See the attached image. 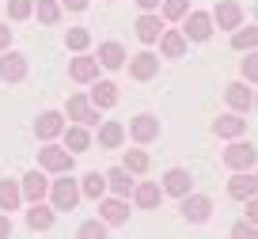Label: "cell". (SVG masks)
I'll list each match as a JSON object with an SVG mask.
<instances>
[{
    "label": "cell",
    "mask_w": 258,
    "mask_h": 239,
    "mask_svg": "<svg viewBox=\"0 0 258 239\" xmlns=\"http://www.w3.org/2000/svg\"><path fill=\"white\" fill-rule=\"evenodd\" d=\"M137 4H141L145 12H156V8H160V0H137Z\"/></svg>",
    "instance_id": "obj_43"
},
{
    "label": "cell",
    "mask_w": 258,
    "mask_h": 239,
    "mask_svg": "<svg viewBox=\"0 0 258 239\" xmlns=\"http://www.w3.org/2000/svg\"><path fill=\"white\" fill-rule=\"evenodd\" d=\"M190 12V0H163V16L167 19H186Z\"/></svg>",
    "instance_id": "obj_35"
},
{
    "label": "cell",
    "mask_w": 258,
    "mask_h": 239,
    "mask_svg": "<svg viewBox=\"0 0 258 239\" xmlns=\"http://www.w3.org/2000/svg\"><path fill=\"white\" fill-rule=\"evenodd\" d=\"M8 235H12V216L0 213V239H8Z\"/></svg>",
    "instance_id": "obj_42"
},
{
    "label": "cell",
    "mask_w": 258,
    "mask_h": 239,
    "mask_svg": "<svg viewBox=\"0 0 258 239\" xmlns=\"http://www.w3.org/2000/svg\"><path fill=\"white\" fill-rule=\"evenodd\" d=\"M106 186L114 190V198H129V190H133V178H129L125 167H114V171H106Z\"/></svg>",
    "instance_id": "obj_25"
},
{
    "label": "cell",
    "mask_w": 258,
    "mask_h": 239,
    "mask_svg": "<svg viewBox=\"0 0 258 239\" xmlns=\"http://www.w3.org/2000/svg\"><path fill=\"white\" fill-rule=\"evenodd\" d=\"M57 4L69 8V12H84V8H88V0H57Z\"/></svg>",
    "instance_id": "obj_41"
},
{
    "label": "cell",
    "mask_w": 258,
    "mask_h": 239,
    "mask_svg": "<svg viewBox=\"0 0 258 239\" xmlns=\"http://www.w3.org/2000/svg\"><path fill=\"white\" fill-rule=\"evenodd\" d=\"M224 163L232 171H250L258 163V148H250L247 141H235L232 148H224Z\"/></svg>",
    "instance_id": "obj_4"
},
{
    "label": "cell",
    "mask_w": 258,
    "mask_h": 239,
    "mask_svg": "<svg viewBox=\"0 0 258 239\" xmlns=\"http://www.w3.org/2000/svg\"><path fill=\"white\" fill-rule=\"evenodd\" d=\"M69 76H73L76 84H95V80H99V61H95V57H73Z\"/></svg>",
    "instance_id": "obj_15"
},
{
    "label": "cell",
    "mask_w": 258,
    "mask_h": 239,
    "mask_svg": "<svg viewBox=\"0 0 258 239\" xmlns=\"http://www.w3.org/2000/svg\"><path fill=\"white\" fill-rule=\"evenodd\" d=\"M121 167H125L129 175H145V171H148V156H145L141 148H129L125 159H121Z\"/></svg>",
    "instance_id": "obj_30"
},
{
    "label": "cell",
    "mask_w": 258,
    "mask_h": 239,
    "mask_svg": "<svg viewBox=\"0 0 258 239\" xmlns=\"http://www.w3.org/2000/svg\"><path fill=\"white\" fill-rule=\"evenodd\" d=\"M247 224H254V228H258V194L247 201Z\"/></svg>",
    "instance_id": "obj_39"
},
{
    "label": "cell",
    "mask_w": 258,
    "mask_h": 239,
    "mask_svg": "<svg viewBox=\"0 0 258 239\" xmlns=\"http://www.w3.org/2000/svg\"><path fill=\"white\" fill-rule=\"evenodd\" d=\"M38 19L46 27H53L57 19H61V4H57V0H38Z\"/></svg>",
    "instance_id": "obj_33"
},
{
    "label": "cell",
    "mask_w": 258,
    "mask_h": 239,
    "mask_svg": "<svg viewBox=\"0 0 258 239\" xmlns=\"http://www.w3.org/2000/svg\"><path fill=\"white\" fill-rule=\"evenodd\" d=\"M254 186H258V171H254Z\"/></svg>",
    "instance_id": "obj_44"
},
{
    "label": "cell",
    "mask_w": 258,
    "mask_h": 239,
    "mask_svg": "<svg viewBox=\"0 0 258 239\" xmlns=\"http://www.w3.org/2000/svg\"><path fill=\"white\" fill-rule=\"evenodd\" d=\"M213 23L220 27V31H239V23H243V8L235 4V0H224V4H217L213 8Z\"/></svg>",
    "instance_id": "obj_6"
},
{
    "label": "cell",
    "mask_w": 258,
    "mask_h": 239,
    "mask_svg": "<svg viewBox=\"0 0 258 239\" xmlns=\"http://www.w3.org/2000/svg\"><path fill=\"white\" fill-rule=\"evenodd\" d=\"M232 239H258V228H254V224H247V220H239L232 228Z\"/></svg>",
    "instance_id": "obj_38"
},
{
    "label": "cell",
    "mask_w": 258,
    "mask_h": 239,
    "mask_svg": "<svg viewBox=\"0 0 258 239\" xmlns=\"http://www.w3.org/2000/svg\"><path fill=\"white\" fill-rule=\"evenodd\" d=\"M27 224H31V228L34 231H46L49 228V224H53V205H31V209H27Z\"/></svg>",
    "instance_id": "obj_29"
},
{
    "label": "cell",
    "mask_w": 258,
    "mask_h": 239,
    "mask_svg": "<svg viewBox=\"0 0 258 239\" xmlns=\"http://www.w3.org/2000/svg\"><path fill=\"white\" fill-rule=\"evenodd\" d=\"M133 201H137V209H156L163 201V186L160 183H141L133 186Z\"/></svg>",
    "instance_id": "obj_16"
},
{
    "label": "cell",
    "mask_w": 258,
    "mask_h": 239,
    "mask_svg": "<svg viewBox=\"0 0 258 239\" xmlns=\"http://www.w3.org/2000/svg\"><path fill=\"white\" fill-rule=\"evenodd\" d=\"M224 99H228V106H232L235 114H239V110H250V103H254V95H250L247 84H228Z\"/></svg>",
    "instance_id": "obj_21"
},
{
    "label": "cell",
    "mask_w": 258,
    "mask_h": 239,
    "mask_svg": "<svg viewBox=\"0 0 258 239\" xmlns=\"http://www.w3.org/2000/svg\"><path fill=\"white\" fill-rule=\"evenodd\" d=\"M31 12H34L31 0H8V19H16V23H19V19H27Z\"/></svg>",
    "instance_id": "obj_36"
},
{
    "label": "cell",
    "mask_w": 258,
    "mask_h": 239,
    "mask_svg": "<svg viewBox=\"0 0 258 239\" xmlns=\"http://www.w3.org/2000/svg\"><path fill=\"white\" fill-rule=\"evenodd\" d=\"M91 106H95V110H110L114 103H118V88H114L110 80H99L95 88H91Z\"/></svg>",
    "instance_id": "obj_17"
},
{
    "label": "cell",
    "mask_w": 258,
    "mask_h": 239,
    "mask_svg": "<svg viewBox=\"0 0 258 239\" xmlns=\"http://www.w3.org/2000/svg\"><path fill=\"white\" fill-rule=\"evenodd\" d=\"M232 46L235 49H250V53H254V49H258V27H239V31L232 34Z\"/></svg>",
    "instance_id": "obj_31"
},
{
    "label": "cell",
    "mask_w": 258,
    "mask_h": 239,
    "mask_svg": "<svg viewBox=\"0 0 258 239\" xmlns=\"http://www.w3.org/2000/svg\"><path fill=\"white\" fill-rule=\"evenodd\" d=\"M95 61L106 65V69H121V65H125V46H121V42H103Z\"/></svg>",
    "instance_id": "obj_20"
},
{
    "label": "cell",
    "mask_w": 258,
    "mask_h": 239,
    "mask_svg": "<svg viewBox=\"0 0 258 239\" xmlns=\"http://www.w3.org/2000/svg\"><path fill=\"white\" fill-rule=\"evenodd\" d=\"M34 133H38V141H53V137H61L64 133V118L57 110H42L38 114V122H34Z\"/></svg>",
    "instance_id": "obj_10"
},
{
    "label": "cell",
    "mask_w": 258,
    "mask_h": 239,
    "mask_svg": "<svg viewBox=\"0 0 258 239\" xmlns=\"http://www.w3.org/2000/svg\"><path fill=\"white\" fill-rule=\"evenodd\" d=\"M137 38H141V42H160V38H163L160 16H152V12H145V16L137 19Z\"/></svg>",
    "instance_id": "obj_22"
},
{
    "label": "cell",
    "mask_w": 258,
    "mask_h": 239,
    "mask_svg": "<svg viewBox=\"0 0 258 239\" xmlns=\"http://www.w3.org/2000/svg\"><path fill=\"white\" fill-rule=\"evenodd\" d=\"M80 194H84V198H91V201H103V194H106V175H99V171L84 175V183H80Z\"/></svg>",
    "instance_id": "obj_26"
},
{
    "label": "cell",
    "mask_w": 258,
    "mask_h": 239,
    "mask_svg": "<svg viewBox=\"0 0 258 239\" xmlns=\"http://www.w3.org/2000/svg\"><path fill=\"white\" fill-rule=\"evenodd\" d=\"M64 148L73 152V156H76V152H88L91 148V133L84 126H69V129H64Z\"/></svg>",
    "instance_id": "obj_23"
},
{
    "label": "cell",
    "mask_w": 258,
    "mask_h": 239,
    "mask_svg": "<svg viewBox=\"0 0 258 239\" xmlns=\"http://www.w3.org/2000/svg\"><path fill=\"white\" fill-rule=\"evenodd\" d=\"M243 76H247L250 84H258V49L250 57H243Z\"/></svg>",
    "instance_id": "obj_37"
},
{
    "label": "cell",
    "mask_w": 258,
    "mask_h": 239,
    "mask_svg": "<svg viewBox=\"0 0 258 239\" xmlns=\"http://www.w3.org/2000/svg\"><path fill=\"white\" fill-rule=\"evenodd\" d=\"M64 114L76 122V126H99V110L91 106V99L88 95H69V103H64Z\"/></svg>",
    "instance_id": "obj_3"
},
{
    "label": "cell",
    "mask_w": 258,
    "mask_h": 239,
    "mask_svg": "<svg viewBox=\"0 0 258 239\" xmlns=\"http://www.w3.org/2000/svg\"><path fill=\"white\" fill-rule=\"evenodd\" d=\"M243 129H247V118H239V114H224V118L213 122V133H217V137H228V141L243 137Z\"/></svg>",
    "instance_id": "obj_19"
},
{
    "label": "cell",
    "mask_w": 258,
    "mask_h": 239,
    "mask_svg": "<svg viewBox=\"0 0 258 239\" xmlns=\"http://www.w3.org/2000/svg\"><path fill=\"white\" fill-rule=\"evenodd\" d=\"M182 216L190 224H205L213 216V201L202 198V194H190V198H182Z\"/></svg>",
    "instance_id": "obj_9"
},
{
    "label": "cell",
    "mask_w": 258,
    "mask_h": 239,
    "mask_svg": "<svg viewBox=\"0 0 258 239\" xmlns=\"http://www.w3.org/2000/svg\"><path fill=\"white\" fill-rule=\"evenodd\" d=\"M23 76H27V57L23 53H4V57H0V80L19 84Z\"/></svg>",
    "instance_id": "obj_14"
},
{
    "label": "cell",
    "mask_w": 258,
    "mask_h": 239,
    "mask_svg": "<svg viewBox=\"0 0 258 239\" xmlns=\"http://www.w3.org/2000/svg\"><path fill=\"white\" fill-rule=\"evenodd\" d=\"M64 46H69V49H76V53H84V49L91 46V34L84 31V27H73V31L64 34Z\"/></svg>",
    "instance_id": "obj_32"
},
{
    "label": "cell",
    "mask_w": 258,
    "mask_h": 239,
    "mask_svg": "<svg viewBox=\"0 0 258 239\" xmlns=\"http://www.w3.org/2000/svg\"><path fill=\"white\" fill-rule=\"evenodd\" d=\"M8 46H12V27H8V23H0V49L8 53Z\"/></svg>",
    "instance_id": "obj_40"
},
{
    "label": "cell",
    "mask_w": 258,
    "mask_h": 239,
    "mask_svg": "<svg viewBox=\"0 0 258 239\" xmlns=\"http://www.w3.org/2000/svg\"><path fill=\"white\" fill-rule=\"evenodd\" d=\"M84 194H80V186H76V178H57L53 186H49V201H53V209H64V213H69V209H76V201H80Z\"/></svg>",
    "instance_id": "obj_2"
},
{
    "label": "cell",
    "mask_w": 258,
    "mask_h": 239,
    "mask_svg": "<svg viewBox=\"0 0 258 239\" xmlns=\"http://www.w3.org/2000/svg\"><path fill=\"white\" fill-rule=\"evenodd\" d=\"M156 72H160V57L156 53H137V57H129V76L133 80H152Z\"/></svg>",
    "instance_id": "obj_13"
},
{
    "label": "cell",
    "mask_w": 258,
    "mask_h": 239,
    "mask_svg": "<svg viewBox=\"0 0 258 239\" xmlns=\"http://www.w3.org/2000/svg\"><path fill=\"white\" fill-rule=\"evenodd\" d=\"M258 194V186H254V175H247V171H239V175L228 183V198H235V201H250Z\"/></svg>",
    "instance_id": "obj_18"
},
{
    "label": "cell",
    "mask_w": 258,
    "mask_h": 239,
    "mask_svg": "<svg viewBox=\"0 0 258 239\" xmlns=\"http://www.w3.org/2000/svg\"><path fill=\"white\" fill-rule=\"evenodd\" d=\"M209 34H213V16H205V12H190L186 16V27H182L186 42H205Z\"/></svg>",
    "instance_id": "obj_7"
},
{
    "label": "cell",
    "mask_w": 258,
    "mask_h": 239,
    "mask_svg": "<svg viewBox=\"0 0 258 239\" xmlns=\"http://www.w3.org/2000/svg\"><path fill=\"white\" fill-rule=\"evenodd\" d=\"M38 163L49 175H69V171H73V152L57 148V144H46V148H38Z\"/></svg>",
    "instance_id": "obj_1"
},
{
    "label": "cell",
    "mask_w": 258,
    "mask_h": 239,
    "mask_svg": "<svg viewBox=\"0 0 258 239\" xmlns=\"http://www.w3.org/2000/svg\"><path fill=\"white\" fill-rule=\"evenodd\" d=\"M121 141H125V126H121V122H103V129H99V144H103V148H118Z\"/></svg>",
    "instance_id": "obj_28"
},
{
    "label": "cell",
    "mask_w": 258,
    "mask_h": 239,
    "mask_svg": "<svg viewBox=\"0 0 258 239\" xmlns=\"http://www.w3.org/2000/svg\"><path fill=\"white\" fill-rule=\"evenodd\" d=\"M190 186H194V178L182 167H171L163 175V194H171V198H190Z\"/></svg>",
    "instance_id": "obj_11"
},
{
    "label": "cell",
    "mask_w": 258,
    "mask_h": 239,
    "mask_svg": "<svg viewBox=\"0 0 258 239\" xmlns=\"http://www.w3.org/2000/svg\"><path fill=\"white\" fill-rule=\"evenodd\" d=\"M19 190H23V201H31V205H42V198L49 194V183L42 171H27L23 183H19Z\"/></svg>",
    "instance_id": "obj_8"
},
{
    "label": "cell",
    "mask_w": 258,
    "mask_h": 239,
    "mask_svg": "<svg viewBox=\"0 0 258 239\" xmlns=\"http://www.w3.org/2000/svg\"><path fill=\"white\" fill-rule=\"evenodd\" d=\"M129 137L137 144H152L156 137H160V118H152V114H137V118L129 122Z\"/></svg>",
    "instance_id": "obj_5"
},
{
    "label": "cell",
    "mask_w": 258,
    "mask_h": 239,
    "mask_svg": "<svg viewBox=\"0 0 258 239\" xmlns=\"http://www.w3.org/2000/svg\"><path fill=\"white\" fill-rule=\"evenodd\" d=\"M23 205V190H19L12 178H4L0 183V213H12V209H19Z\"/></svg>",
    "instance_id": "obj_24"
},
{
    "label": "cell",
    "mask_w": 258,
    "mask_h": 239,
    "mask_svg": "<svg viewBox=\"0 0 258 239\" xmlns=\"http://www.w3.org/2000/svg\"><path fill=\"white\" fill-rule=\"evenodd\" d=\"M254 106H258V95H254Z\"/></svg>",
    "instance_id": "obj_45"
},
{
    "label": "cell",
    "mask_w": 258,
    "mask_h": 239,
    "mask_svg": "<svg viewBox=\"0 0 258 239\" xmlns=\"http://www.w3.org/2000/svg\"><path fill=\"white\" fill-rule=\"evenodd\" d=\"M99 220H103V224H125L129 220L125 198H103V201H99Z\"/></svg>",
    "instance_id": "obj_12"
},
{
    "label": "cell",
    "mask_w": 258,
    "mask_h": 239,
    "mask_svg": "<svg viewBox=\"0 0 258 239\" xmlns=\"http://www.w3.org/2000/svg\"><path fill=\"white\" fill-rule=\"evenodd\" d=\"M76 239H106V224L103 220H84L80 231H76Z\"/></svg>",
    "instance_id": "obj_34"
},
{
    "label": "cell",
    "mask_w": 258,
    "mask_h": 239,
    "mask_svg": "<svg viewBox=\"0 0 258 239\" xmlns=\"http://www.w3.org/2000/svg\"><path fill=\"white\" fill-rule=\"evenodd\" d=\"M160 53H163V57H182V53H186V38H182V31H163V38H160Z\"/></svg>",
    "instance_id": "obj_27"
}]
</instances>
